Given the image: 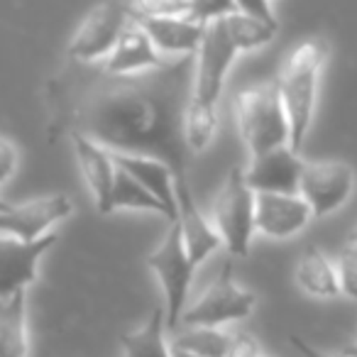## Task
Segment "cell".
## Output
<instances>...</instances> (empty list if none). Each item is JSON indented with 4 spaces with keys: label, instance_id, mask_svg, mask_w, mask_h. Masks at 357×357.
<instances>
[{
    "label": "cell",
    "instance_id": "d6986e66",
    "mask_svg": "<svg viewBox=\"0 0 357 357\" xmlns=\"http://www.w3.org/2000/svg\"><path fill=\"white\" fill-rule=\"evenodd\" d=\"M294 282H296V287L311 298L328 301V298L340 296L335 262L318 248L303 250L296 267H294Z\"/></svg>",
    "mask_w": 357,
    "mask_h": 357
},
{
    "label": "cell",
    "instance_id": "1f68e13d",
    "mask_svg": "<svg viewBox=\"0 0 357 357\" xmlns=\"http://www.w3.org/2000/svg\"><path fill=\"white\" fill-rule=\"evenodd\" d=\"M340 352H345L347 357H357V342H352V345H345Z\"/></svg>",
    "mask_w": 357,
    "mask_h": 357
},
{
    "label": "cell",
    "instance_id": "44dd1931",
    "mask_svg": "<svg viewBox=\"0 0 357 357\" xmlns=\"http://www.w3.org/2000/svg\"><path fill=\"white\" fill-rule=\"evenodd\" d=\"M123 357H172L169 333L164 326V306H157L149 318L137 328L120 337Z\"/></svg>",
    "mask_w": 357,
    "mask_h": 357
},
{
    "label": "cell",
    "instance_id": "ba28073f",
    "mask_svg": "<svg viewBox=\"0 0 357 357\" xmlns=\"http://www.w3.org/2000/svg\"><path fill=\"white\" fill-rule=\"evenodd\" d=\"M135 20L130 0H105L98 3L89 15L81 20L79 30L74 32L66 54L76 64H103L105 56L113 52L123 32Z\"/></svg>",
    "mask_w": 357,
    "mask_h": 357
},
{
    "label": "cell",
    "instance_id": "277c9868",
    "mask_svg": "<svg viewBox=\"0 0 357 357\" xmlns=\"http://www.w3.org/2000/svg\"><path fill=\"white\" fill-rule=\"evenodd\" d=\"M233 115L250 157L289 144V123L277 81L240 89L233 100Z\"/></svg>",
    "mask_w": 357,
    "mask_h": 357
},
{
    "label": "cell",
    "instance_id": "d590c367",
    "mask_svg": "<svg viewBox=\"0 0 357 357\" xmlns=\"http://www.w3.org/2000/svg\"><path fill=\"white\" fill-rule=\"evenodd\" d=\"M264 357H272V355H264Z\"/></svg>",
    "mask_w": 357,
    "mask_h": 357
},
{
    "label": "cell",
    "instance_id": "e0dca14e",
    "mask_svg": "<svg viewBox=\"0 0 357 357\" xmlns=\"http://www.w3.org/2000/svg\"><path fill=\"white\" fill-rule=\"evenodd\" d=\"M169 59H164L159 54L157 47L147 37V32L142 30V25L137 20H132L128 25V30L123 32V37L118 40V45L113 47V52L100 64V71H105L110 76H132L142 74V71L159 69Z\"/></svg>",
    "mask_w": 357,
    "mask_h": 357
},
{
    "label": "cell",
    "instance_id": "836d02e7",
    "mask_svg": "<svg viewBox=\"0 0 357 357\" xmlns=\"http://www.w3.org/2000/svg\"><path fill=\"white\" fill-rule=\"evenodd\" d=\"M345 243H357V223L350 228V233H347V240H345Z\"/></svg>",
    "mask_w": 357,
    "mask_h": 357
},
{
    "label": "cell",
    "instance_id": "4316f807",
    "mask_svg": "<svg viewBox=\"0 0 357 357\" xmlns=\"http://www.w3.org/2000/svg\"><path fill=\"white\" fill-rule=\"evenodd\" d=\"M233 13H238L233 0H189V17L201 25L223 20Z\"/></svg>",
    "mask_w": 357,
    "mask_h": 357
},
{
    "label": "cell",
    "instance_id": "ac0fdd59",
    "mask_svg": "<svg viewBox=\"0 0 357 357\" xmlns=\"http://www.w3.org/2000/svg\"><path fill=\"white\" fill-rule=\"evenodd\" d=\"M137 20V17H135ZM152 45L164 59H181V56H196L204 40L206 25L191 20V17H157V20H137Z\"/></svg>",
    "mask_w": 357,
    "mask_h": 357
},
{
    "label": "cell",
    "instance_id": "9a60e30c",
    "mask_svg": "<svg viewBox=\"0 0 357 357\" xmlns=\"http://www.w3.org/2000/svg\"><path fill=\"white\" fill-rule=\"evenodd\" d=\"M71 144H74L76 164H79L81 176H84L91 194H93L96 211L103 215L110 213V191H113L115 169H118L113 152L81 132L71 135Z\"/></svg>",
    "mask_w": 357,
    "mask_h": 357
},
{
    "label": "cell",
    "instance_id": "484cf974",
    "mask_svg": "<svg viewBox=\"0 0 357 357\" xmlns=\"http://www.w3.org/2000/svg\"><path fill=\"white\" fill-rule=\"evenodd\" d=\"M335 274L340 296L357 301V243H345L335 259Z\"/></svg>",
    "mask_w": 357,
    "mask_h": 357
},
{
    "label": "cell",
    "instance_id": "8992f818",
    "mask_svg": "<svg viewBox=\"0 0 357 357\" xmlns=\"http://www.w3.org/2000/svg\"><path fill=\"white\" fill-rule=\"evenodd\" d=\"M211 223L230 257H248L255 238V191L245 184L243 167H233L211 206Z\"/></svg>",
    "mask_w": 357,
    "mask_h": 357
},
{
    "label": "cell",
    "instance_id": "83f0119b",
    "mask_svg": "<svg viewBox=\"0 0 357 357\" xmlns=\"http://www.w3.org/2000/svg\"><path fill=\"white\" fill-rule=\"evenodd\" d=\"M267 352L262 350V345L257 342V337L250 335V333H233V340H230L228 357H264Z\"/></svg>",
    "mask_w": 357,
    "mask_h": 357
},
{
    "label": "cell",
    "instance_id": "5bb4252c",
    "mask_svg": "<svg viewBox=\"0 0 357 357\" xmlns=\"http://www.w3.org/2000/svg\"><path fill=\"white\" fill-rule=\"evenodd\" d=\"M176 223H178V230H181L184 250L196 269H199L211 255L223 248L220 235L215 233L211 218L201 213L199 204H196L194 194H191L189 181H176Z\"/></svg>",
    "mask_w": 357,
    "mask_h": 357
},
{
    "label": "cell",
    "instance_id": "52a82bcc",
    "mask_svg": "<svg viewBox=\"0 0 357 357\" xmlns=\"http://www.w3.org/2000/svg\"><path fill=\"white\" fill-rule=\"evenodd\" d=\"M255 306L257 296L235 282L233 262L228 259L204 294L184 308L178 328H225L228 323L250 318Z\"/></svg>",
    "mask_w": 357,
    "mask_h": 357
},
{
    "label": "cell",
    "instance_id": "cb8c5ba5",
    "mask_svg": "<svg viewBox=\"0 0 357 357\" xmlns=\"http://www.w3.org/2000/svg\"><path fill=\"white\" fill-rule=\"evenodd\" d=\"M120 208L164 215V208L149 196V191L144 189L139 181H135L128 172H123V169L118 167L115 169V178H113V191H110V213Z\"/></svg>",
    "mask_w": 357,
    "mask_h": 357
},
{
    "label": "cell",
    "instance_id": "30bf717a",
    "mask_svg": "<svg viewBox=\"0 0 357 357\" xmlns=\"http://www.w3.org/2000/svg\"><path fill=\"white\" fill-rule=\"evenodd\" d=\"M74 213V201L64 194H50L0 211V235L20 243H35L52 233Z\"/></svg>",
    "mask_w": 357,
    "mask_h": 357
},
{
    "label": "cell",
    "instance_id": "4fadbf2b",
    "mask_svg": "<svg viewBox=\"0 0 357 357\" xmlns=\"http://www.w3.org/2000/svg\"><path fill=\"white\" fill-rule=\"evenodd\" d=\"M313 220L298 194H255V230L269 240H289Z\"/></svg>",
    "mask_w": 357,
    "mask_h": 357
},
{
    "label": "cell",
    "instance_id": "603a6c76",
    "mask_svg": "<svg viewBox=\"0 0 357 357\" xmlns=\"http://www.w3.org/2000/svg\"><path fill=\"white\" fill-rule=\"evenodd\" d=\"M223 20H225V27H228L230 40L238 47V52L262 50V47H267L279 32V25L264 22L252 15H245V13H233V15L223 17Z\"/></svg>",
    "mask_w": 357,
    "mask_h": 357
},
{
    "label": "cell",
    "instance_id": "7a4b0ae2",
    "mask_svg": "<svg viewBox=\"0 0 357 357\" xmlns=\"http://www.w3.org/2000/svg\"><path fill=\"white\" fill-rule=\"evenodd\" d=\"M238 54L240 52L230 40L225 20L208 22L194 56V79H191V96L184 115V135L191 154L204 152L213 142L225 76Z\"/></svg>",
    "mask_w": 357,
    "mask_h": 357
},
{
    "label": "cell",
    "instance_id": "8fae6325",
    "mask_svg": "<svg viewBox=\"0 0 357 357\" xmlns=\"http://www.w3.org/2000/svg\"><path fill=\"white\" fill-rule=\"evenodd\" d=\"M303 164L306 159L301 157V152H294L289 144L255 154L243 169L245 184L255 194H298Z\"/></svg>",
    "mask_w": 357,
    "mask_h": 357
},
{
    "label": "cell",
    "instance_id": "f1b7e54d",
    "mask_svg": "<svg viewBox=\"0 0 357 357\" xmlns=\"http://www.w3.org/2000/svg\"><path fill=\"white\" fill-rule=\"evenodd\" d=\"M233 3H235V8H238V13H245V15H252L264 22L279 25L277 15H274L272 0H233Z\"/></svg>",
    "mask_w": 357,
    "mask_h": 357
},
{
    "label": "cell",
    "instance_id": "d4e9b609",
    "mask_svg": "<svg viewBox=\"0 0 357 357\" xmlns=\"http://www.w3.org/2000/svg\"><path fill=\"white\" fill-rule=\"evenodd\" d=\"M130 8L137 20L189 17V0H130Z\"/></svg>",
    "mask_w": 357,
    "mask_h": 357
},
{
    "label": "cell",
    "instance_id": "7c38bea8",
    "mask_svg": "<svg viewBox=\"0 0 357 357\" xmlns=\"http://www.w3.org/2000/svg\"><path fill=\"white\" fill-rule=\"evenodd\" d=\"M56 245V233L35 243H20L0 235V298H10L17 291H27L37 282L40 262Z\"/></svg>",
    "mask_w": 357,
    "mask_h": 357
},
{
    "label": "cell",
    "instance_id": "6da1fadb",
    "mask_svg": "<svg viewBox=\"0 0 357 357\" xmlns=\"http://www.w3.org/2000/svg\"><path fill=\"white\" fill-rule=\"evenodd\" d=\"M194 56L169 59L159 69L132 76H100L76 108V130L118 154L157 157L176 181H189L191 149L184 115L191 96Z\"/></svg>",
    "mask_w": 357,
    "mask_h": 357
},
{
    "label": "cell",
    "instance_id": "5b68a950",
    "mask_svg": "<svg viewBox=\"0 0 357 357\" xmlns=\"http://www.w3.org/2000/svg\"><path fill=\"white\" fill-rule=\"evenodd\" d=\"M147 267L152 269L159 287H162L164 326H167V333L172 335L178 328L184 308L189 306L191 284H194L196 274V267L191 264L189 255L184 250V240H181V230H178L176 220L169 223V230L164 233L162 243L147 257Z\"/></svg>",
    "mask_w": 357,
    "mask_h": 357
},
{
    "label": "cell",
    "instance_id": "9c48e42d",
    "mask_svg": "<svg viewBox=\"0 0 357 357\" xmlns=\"http://www.w3.org/2000/svg\"><path fill=\"white\" fill-rule=\"evenodd\" d=\"M355 169L340 159H313L303 164L298 196L308 204L313 218H326L350 201L355 191Z\"/></svg>",
    "mask_w": 357,
    "mask_h": 357
},
{
    "label": "cell",
    "instance_id": "e575fe53",
    "mask_svg": "<svg viewBox=\"0 0 357 357\" xmlns=\"http://www.w3.org/2000/svg\"><path fill=\"white\" fill-rule=\"evenodd\" d=\"M8 206H10V204H8V201H3V199H0V211H6Z\"/></svg>",
    "mask_w": 357,
    "mask_h": 357
},
{
    "label": "cell",
    "instance_id": "7402d4cb",
    "mask_svg": "<svg viewBox=\"0 0 357 357\" xmlns=\"http://www.w3.org/2000/svg\"><path fill=\"white\" fill-rule=\"evenodd\" d=\"M233 333L223 328H176L169 335V345L196 357H228Z\"/></svg>",
    "mask_w": 357,
    "mask_h": 357
},
{
    "label": "cell",
    "instance_id": "d6a6232c",
    "mask_svg": "<svg viewBox=\"0 0 357 357\" xmlns=\"http://www.w3.org/2000/svg\"><path fill=\"white\" fill-rule=\"evenodd\" d=\"M172 357H196V355H191V352H186V350H178V347H172Z\"/></svg>",
    "mask_w": 357,
    "mask_h": 357
},
{
    "label": "cell",
    "instance_id": "2e32d148",
    "mask_svg": "<svg viewBox=\"0 0 357 357\" xmlns=\"http://www.w3.org/2000/svg\"><path fill=\"white\" fill-rule=\"evenodd\" d=\"M113 159L115 167L128 172L135 181H139L149 191V196L164 208V218L174 223L176 220V176L169 169V164L157 157H147V154L113 152Z\"/></svg>",
    "mask_w": 357,
    "mask_h": 357
},
{
    "label": "cell",
    "instance_id": "3957f363",
    "mask_svg": "<svg viewBox=\"0 0 357 357\" xmlns=\"http://www.w3.org/2000/svg\"><path fill=\"white\" fill-rule=\"evenodd\" d=\"M328 61V45L321 37L298 42L284 56L279 69L277 89L282 96L284 113L289 123V147L301 152L308 132L313 128V115L318 103V84Z\"/></svg>",
    "mask_w": 357,
    "mask_h": 357
},
{
    "label": "cell",
    "instance_id": "f546056e",
    "mask_svg": "<svg viewBox=\"0 0 357 357\" xmlns=\"http://www.w3.org/2000/svg\"><path fill=\"white\" fill-rule=\"evenodd\" d=\"M17 147L8 137H0V186L8 184L17 169Z\"/></svg>",
    "mask_w": 357,
    "mask_h": 357
},
{
    "label": "cell",
    "instance_id": "ffe728a7",
    "mask_svg": "<svg viewBox=\"0 0 357 357\" xmlns=\"http://www.w3.org/2000/svg\"><path fill=\"white\" fill-rule=\"evenodd\" d=\"M27 355H30L27 291H17L10 298H0V357Z\"/></svg>",
    "mask_w": 357,
    "mask_h": 357
},
{
    "label": "cell",
    "instance_id": "4dcf8cb0",
    "mask_svg": "<svg viewBox=\"0 0 357 357\" xmlns=\"http://www.w3.org/2000/svg\"><path fill=\"white\" fill-rule=\"evenodd\" d=\"M289 342H291V347H294V350H296L301 357H347L345 352L318 350V347H313L311 342H306L303 337H298V335H291V337H289Z\"/></svg>",
    "mask_w": 357,
    "mask_h": 357
}]
</instances>
